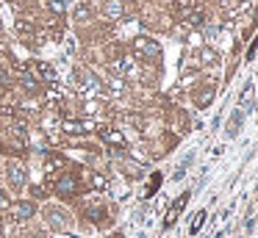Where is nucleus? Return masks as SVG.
Returning <instances> with one entry per match:
<instances>
[{"label": "nucleus", "mask_w": 258, "mask_h": 238, "mask_svg": "<svg viewBox=\"0 0 258 238\" xmlns=\"http://www.w3.org/2000/svg\"><path fill=\"white\" fill-rule=\"evenodd\" d=\"M50 191L58 199H75L84 194V180H81V166H70L61 169L56 177L50 180Z\"/></svg>", "instance_id": "nucleus-1"}, {"label": "nucleus", "mask_w": 258, "mask_h": 238, "mask_svg": "<svg viewBox=\"0 0 258 238\" xmlns=\"http://www.w3.org/2000/svg\"><path fill=\"white\" fill-rule=\"evenodd\" d=\"M81 213H84V219L89 221L92 227H97V230H108V227L114 224V213H111V208H108V202L103 199V194L92 191V197H86L84 202H81Z\"/></svg>", "instance_id": "nucleus-2"}, {"label": "nucleus", "mask_w": 258, "mask_h": 238, "mask_svg": "<svg viewBox=\"0 0 258 238\" xmlns=\"http://www.w3.org/2000/svg\"><path fill=\"white\" fill-rule=\"evenodd\" d=\"M128 53L134 55L139 64H153V66H161V44L156 42V36H150V33H136L134 39H131L128 44Z\"/></svg>", "instance_id": "nucleus-3"}, {"label": "nucleus", "mask_w": 258, "mask_h": 238, "mask_svg": "<svg viewBox=\"0 0 258 238\" xmlns=\"http://www.w3.org/2000/svg\"><path fill=\"white\" fill-rule=\"evenodd\" d=\"M39 213H42V221H45V227H47L50 232H56V235H64V232H70V230H73V224H75L73 213H70L64 205H58V202L42 205Z\"/></svg>", "instance_id": "nucleus-4"}, {"label": "nucleus", "mask_w": 258, "mask_h": 238, "mask_svg": "<svg viewBox=\"0 0 258 238\" xmlns=\"http://www.w3.org/2000/svg\"><path fill=\"white\" fill-rule=\"evenodd\" d=\"M36 213H39V202L31 197L25 199H12V205H9L6 216L12 224H28L31 219H36Z\"/></svg>", "instance_id": "nucleus-5"}, {"label": "nucleus", "mask_w": 258, "mask_h": 238, "mask_svg": "<svg viewBox=\"0 0 258 238\" xmlns=\"http://www.w3.org/2000/svg\"><path fill=\"white\" fill-rule=\"evenodd\" d=\"M214 97H217V81H206V77H200V81L189 89V100H191V105H195L197 111L208 108V105L214 103Z\"/></svg>", "instance_id": "nucleus-6"}, {"label": "nucleus", "mask_w": 258, "mask_h": 238, "mask_svg": "<svg viewBox=\"0 0 258 238\" xmlns=\"http://www.w3.org/2000/svg\"><path fill=\"white\" fill-rule=\"evenodd\" d=\"M3 175H6V183H9L12 191H23V188L28 186V166H25L20 158H9Z\"/></svg>", "instance_id": "nucleus-7"}, {"label": "nucleus", "mask_w": 258, "mask_h": 238, "mask_svg": "<svg viewBox=\"0 0 258 238\" xmlns=\"http://www.w3.org/2000/svg\"><path fill=\"white\" fill-rule=\"evenodd\" d=\"M81 180H84L86 191H95V194H106L108 186H111V180L103 169H86V166H81Z\"/></svg>", "instance_id": "nucleus-8"}, {"label": "nucleus", "mask_w": 258, "mask_h": 238, "mask_svg": "<svg viewBox=\"0 0 258 238\" xmlns=\"http://www.w3.org/2000/svg\"><path fill=\"white\" fill-rule=\"evenodd\" d=\"M97 138L103 141V147H114V149H125L128 147V138L119 130V125H100L97 127Z\"/></svg>", "instance_id": "nucleus-9"}, {"label": "nucleus", "mask_w": 258, "mask_h": 238, "mask_svg": "<svg viewBox=\"0 0 258 238\" xmlns=\"http://www.w3.org/2000/svg\"><path fill=\"white\" fill-rule=\"evenodd\" d=\"M206 75V69H203L200 64L195 61V55H191V61H180V75H178V86L180 89H191L200 77Z\"/></svg>", "instance_id": "nucleus-10"}, {"label": "nucleus", "mask_w": 258, "mask_h": 238, "mask_svg": "<svg viewBox=\"0 0 258 238\" xmlns=\"http://www.w3.org/2000/svg\"><path fill=\"white\" fill-rule=\"evenodd\" d=\"M128 14V0H103L100 3V17L106 22H119Z\"/></svg>", "instance_id": "nucleus-11"}, {"label": "nucleus", "mask_w": 258, "mask_h": 238, "mask_svg": "<svg viewBox=\"0 0 258 238\" xmlns=\"http://www.w3.org/2000/svg\"><path fill=\"white\" fill-rule=\"evenodd\" d=\"M195 61L203 66V69H214V66H222V55H219L217 47H211V44H200V47L195 50Z\"/></svg>", "instance_id": "nucleus-12"}, {"label": "nucleus", "mask_w": 258, "mask_h": 238, "mask_svg": "<svg viewBox=\"0 0 258 238\" xmlns=\"http://www.w3.org/2000/svg\"><path fill=\"white\" fill-rule=\"evenodd\" d=\"M28 69L34 72V75L39 77L42 83H45V86H47V83H58V72H56V66L47 64V61H31Z\"/></svg>", "instance_id": "nucleus-13"}, {"label": "nucleus", "mask_w": 258, "mask_h": 238, "mask_svg": "<svg viewBox=\"0 0 258 238\" xmlns=\"http://www.w3.org/2000/svg\"><path fill=\"white\" fill-rule=\"evenodd\" d=\"M17 83H20V89H23L28 97H36V94L42 92V81H39V77H36L31 69L20 72V75H17Z\"/></svg>", "instance_id": "nucleus-14"}, {"label": "nucleus", "mask_w": 258, "mask_h": 238, "mask_svg": "<svg viewBox=\"0 0 258 238\" xmlns=\"http://www.w3.org/2000/svg\"><path fill=\"white\" fill-rule=\"evenodd\" d=\"M95 20V9H92L89 0H78L73 9V22L75 25H89V22Z\"/></svg>", "instance_id": "nucleus-15"}, {"label": "nucleus", "mask_w": 258, "mask_h": 238, "mask_svg": "<svg viewBox=\"0 0 258 238\" xmlns=\"http://www.w3.org/2000/svg\"><path fill=\"white\" fill-rule=\"evenodd\" d=\"M103 89H106V94H111V97H125V94L131 92L128 77H122V75H111L106 83H103Z\"/></svg>", "instance_id": "nucleus-16"}, {"label": "nucleus", "mask_w": 258, "mask_h": 238, "mask_svg": "<svg viewBox=\"0 0 258 238\" xmlns=\"http://www.w3.org/2000/svg\"><path fill=\"white\" fill-rule=\"evenodd\" d=\"M241 122H244V111H233V114L228 116V127H225V136L228 138H236L241 133Z\"/></svg>", "instance_id": "nucleus-17"}, {"label": "nucleus", "mask_w": 258, "mask_h": 238, "mask_svg": "<svg viewBox=\"0 0 258 238\" xmlns=\"http://www.w3.org/2000/svg\"><path fill=\"white\" fill-rule=\"evenodd\" d=\"M189 197H191V188H189V191H186V194H183V197H178V199H175V205H172V210H169V213H167V219H164V227H169V224H175V219H178V213H180V210H183V205H186V202H189Z\"/></svg>", "instance_id": "nucleus-18"}, {"label": "nucleus", "mask_w": 258, "mask_h": 238, "mask_svg": "<svg viewBox=\"0 0 258 238\" xmlns=\"http://www.w3.org/2000/svg\"><path fill=\"white\" fill-rule=\"evenodd\" d=\"M45 9H47V14H53V17H67V11H70V3L67 0H45Z\"/></svg>", "instance_id": "nucleus-19"}, {"label": "nucleus", "mask_w": 258, "mask_h": 238, "mask_svg": "<svg viewBox=\"0 0 258 238\" xmlns=\"http://www.w3.org/2000/svg\"><path fill=\"white\" fill-rule=\"evenodd\" d=\"M25 188H28V197L36 199V202H42V199L47 197V188L45 186H36V183H34V186H25Z\"/></svg>", "instance_id": "nucleus-20"}, {"label": "nucleus", "mask_w": 258, "mask_h": 238, "mask_svg": "<svg viewBox=\"0 0 258 238\" xmlns=\"http://www.w3.org/2000/svg\"><path fill=\"white\" fill-rule=\"evenodd\" d=\"M158 183H161V175H158V172H153V175H150V183H147V188H145V197H153V194H156Z\"/></svg>", "instance_id": "nucleus-21"}, {"label": "nucleus", "mask_w": 258, "mask_h": 238, "mask_svg": "<svg viewBox=\"0 0 258 238\" xmlns=\"http://www.w3.org/2000/svg\"><path fill=\"white\" fill-rule=\"evenodd\" d=\"M9 205H12V191H6V188H0V213H6Z\"/></svg>", "instance_id": "nucleus-22"}, {"label": "nucleus", "mask_w": 258, "mask_h": 238, "mask_svg": "<svg viewBox=\"0 0 258 238\" xmlns=\"http://www.w3.org/2000/svg\"><path fill=\"white\" fill-rule=\"evenodd\" d=\"M111 238H125V232H122V230H114V232H111Z\"/></svg>", "instance_id": "nucleus-23"}, {"label": "nucleus", "mask_w": 258, "mask_h": 238, "mask_svg": "<svg viewBox=\"0 0 258 238\" xmlns=\"http://www.w3.org/2000/svg\"><path fill=\"white\" fill-rule=\"evenodd\" d=\"M67 3H75V0H67Z\"/></svg>", "instance_id": "nucleus-24"}, {"label": "nucleus", "mask_w": 258, "mask_h": 238, "mask_svg": "<svg viewBox=\"0 0 258 238\" xmlns=\"http://www.w3.org/2000/svg\"><path fill=\"white\" fill-rule=\"evenodd\" d=\"M6 3H14V0H6Z\"/></svg>", "instance_id": "nucleus-25"}]
</instances>
